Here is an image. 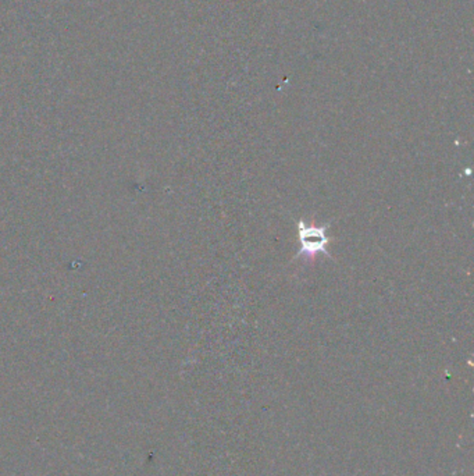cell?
<instances>
[{
    "label": "cell",
    "mask_w": 474,
    "mask_h": 476,
    "mask_svg": "<svg viewBox=\"0 0 474 476\" xmlns=\"http://www.w3.org/2000/svg\"><path fill=\"white\" fill-rule=\"evenodd\" d=\"M329 224L317 227V226H310L306 224L303 220L299 221V238L302 243V250L298 253V257L305 255L309 259H313L316 254L319 253H326L329 255V251L326 250V245L329 243V238L326 237V230Z\"/></svg>",
    "instance_id": "1"
}]
</instances>
